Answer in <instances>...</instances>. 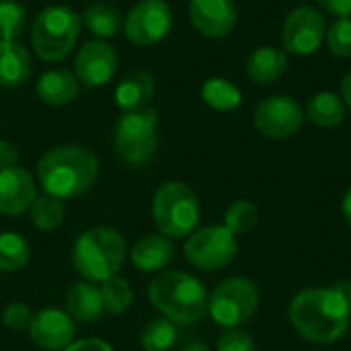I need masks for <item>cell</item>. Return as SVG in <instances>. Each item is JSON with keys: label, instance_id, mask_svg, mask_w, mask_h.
Masks as SVG:
<instances>
[{"label": "cell", "instance_id": "6da1fadb", "mask_svg": "<svg viewBox=\"0 0 351 351\" xmlns=\"http://www.w3.org/2000/svg\"><path fill=\"white\" fill-rule=\"evenodd\" d=\"M290 323L308 341L329 346L341 339L351 323L348 288L302 290L290 302Z\"/></svg>", "mask_w": 351, "mask_h": 351}, {"label": "cell", "instance_id": "7a4b0ae2", "mask_svg": "<svg viewBox=\"0 0 351 351\" xmlns=\"http://www.w3.org/2000/svg\"><path fill=\"white\" fill-rule=\"evenodd\" d=\"M99 158L78 144L49 148L37 160V181L43 193L58 199H74L86 193L99 179Z\"/></svg>", "mask_w": 351, "mask_h": 351}, {"label": "cell", "instance_id": "3957f363", "mask_svg": "<svg viewBox=\"0 0 351 351\" xmlns=\"http://www.w3.org/2000/svg\"><path fill=\"white\" fill-rule=\"evenodd\" d=\"M148 300L175 325H195L208 313V290L191 274L165 269L148 284Z\"/></svg>", "mask_w": 351, "mask_h": 351}, {"label": "cell", "instance_id": "277c9868", "mask_svg": "<svg viewBox=\"0 0 351 351\" xmlns=\"http://www.w3.org/2000/svg\"><path fill=\"white\" fill-rule=\"evenodd\" d=\"M128 253V241L119 230L95 226L76 239L72 247V265L82 280L101 284L119 274Z\"/></svg>", "mask_w": 351, "mask_h": 351}, {"label": "cell", "instance_id": "5b68a950", "mask_svg": "<svg viewBox=\"0 0 351 351\" xmlns=\"http://www.w3.org/2000/svg\"><path fill=\"white\" fill-rule=\"evenodd\" d=\"M152 218L158 232L171 241L185 239L197 230L202 206L195 191L181 181L162 183L152 197Z\"/></svg>", "mask_w": 351, "mask_h": 351}, {"label": "cell", "instance_id": "8992f818", "mask_svg": "<svg viewBox=\"0 0 351 351\" xmlns=\"http://www.w3.org/2000/svg\"><path fill=\"white\" fill-rule=\"evenodd\" d=\"M82 19L80 14L64 4H53L43 8L31 29V43L35 53L43 62L64 60L78 41Z\"/></svg>", "mask_w": 351, "mask_h": 351}, {"label": "cell", "instance_id": "52a82bcc", "mask_svg": "<svg viewBox=\"0 0 351 351\" xmlns=\"http://www.w3.org/2000/svg\"><path fill=\"white\" fill-rule=\"evenodd\" d=\"M158 111L146 107L136 113H121L113 130V146L119 160L130 169L146 167L156 152Z\"/></svg>", "mask_w": 351, "mask_h": 351}, {"label": "cell", "instance_id": "ba28073f", "mask_svg": "<svg viewBox=\"0 0 351 351\" xmlns=\"http://www.w3.org/2000/svg\"><path fill=\"white\" fill-rule=\"evenodd\" d=\"M259 306V290L253 280L232 276L222 280L212 294H208V315L226 329H239L249 323Z\"/></svg>", "mask_w": 351, "mask_h": 351}, {"label": "cell", "instance_id": "9c48e42d", "mask_svg": "<svg viewBox=\"0 0 351 351\" xmlns=\"http://www.w3.org/2000/svg\"><path fill=\"white\" fill-rule=\"evenodd\" d=\"M185 259L202 271H218L230 265L239 253L237 234L224 224L204 226L193 230L185 241Z\"/></svg>", "mask_w": 351, "mask_h": 351}, {"label": "cell", "instance_id": "30bf717a", "mask_svg": "<svg viewBox=\"0 0 351 351\" xmlns=\"http://www.w3.org/2000/svg\"><path fill=\"white\" fill-rule=\"evenodd\" d=\"M173 27V12L165 0H140L125 16L123 31L130 43L150 47L162 41Z\"/></svg>", "mask_w": 351, "mask_h": 351}, {"label": "cell", "instance_id": "8fae6325", "mask_svg": "<svg viewBox=\"0 0 351 351\" xmlns=\"http://www.w3.org/2000/svg\"><path fill=\"white\" fill-rule=\"evenodd\" d=\"M327 35V21L321 10L313 6L294 8L282 25V45L286 53L311 56L315 53Z\"/></svg>", "mask_w": 351, "mask_h": 351}, {"label": "cell", "instance_id": "7c38bea8", "mask_svg": "<svg viewBox=\"0 0 351 351\" xmlns=\"http://www.w3.org/2000/svg\"><path fill=\"white\" fill-rule=\"evenodd\" d=\"M253 121L265 138L286 140L300 132L304 123V109L288 95H274L257 105Z\"/></svg>", "mask_w": 351, "mask_h": 351}, {"label": "cell", "instance_id": "4fadbf2b", "mask_svg": "<svg viewBox=\"0 0 351 351\" xmlns=\"http://www.w3.org/2000/svg\"><path fill=\"white\" fill-rule=\"evenodd\" d=\"M117 66H119V58L113 45L95 39V41H86L78 49L74 60V74L82 86L99 88L113 80Z\"/></svg>", "mask_w": 351, "mask_h": 351}, {"label": "cell", "instance_id": "5bb4252c", "mask_svg": "<svg viewBox=\"0 0 351 351\" xmlns=\"http://www.w3.org/2000/svg\"><path fill=\"white\" fill-rule=\"evenodd\" d=\"M31 341L45 351L66 350L76 339V323L74 319L60 308H41L33 313L29 325Z\"/></svg>", "mask_w": 351, "mask_h": 351}, {"label": "cell", "instance_id": "9a60e30c", "mask_svg": "<svg viewBox=\"0 0 351 351\" xmlns=\"http://www.w3.org/2000/svg\"><path fill=\"white\" fill-rule=\"evenodd\" d=\"M191 25L206 37H226L237 25V6L232 0H189Z\"/></svg>", "mask_w": 351, "mask_h": 351}, {"label": "cell", "instance_id": "2e32d148", "mask_svg": "<svg viewBox=\"0 0 351 351\" xmlns=\"http://www.w3.org/2000/svg\"><path fill=\"white\" fill-rule=\"evenodd\" d=\"M37 197V185L33 175L23 167L0 169V214L21 216L29 212Z\"/></svg>", "mask_w": 351, "mask_h": 351}, {"label": "cell", "instance_id": "e0dca14e", "mask_svg": "<svg viewBox=\"0 0 351 351\" xmlns=\"http://www.w3.org/2000/svg\"><path fill=\"white\" fill-rule=\"evenodd\" d=\"M132 265L142 274H160L175 257V245L171 239L158 234H146L132 245L128 253Z\"/></svg>", "mask_w": 351, "mask_h": 351}, {"label": "cell", "instance_id": "ac0fdd59", "mask_svg": "<svg viewBox=\"0 0 351 351\" xmlns=\"http://www.w3.org/2000/svg\"><path fill=\"white\" fill-rule=\"evenodd\" d=\"M66 313L74 319V323L93 325L105 317V306L101 298L99 284L80 280L66 292Z\"/></svg>", "mask_w": 351, "mask_h": 351}, {"label": "cell", "instance_id": "d6986e66", "mask_svg": "<svg viewBox=\"0 0 351 351\" xmlns=\"http://www.w3.org/2000/svg\"><path fill=\"white\" fill-rule=\"evenodd\" d=\"M154 78L150 72L134 70L115 86V105L121 113H136L150 107L154 99Z\"/></svg>", "mask_w": 351, "mask_h": 351}, {"label": "cell", "instance_id": "ffe728a7", "mask_svg": "<svg viewBox=\"0 0 351 351\" xmlns=\"http://www.w3.org/2000/svg\"><path fill=\"white\" fill-rule=\"evenodd\" d=\"M35 90H37V97L45 105L64 107V105H70L72 101H76V97L80 93V82H78L76 74H72L64 68H53L39 76Z\"/></svg>", "mask_w": 351, "mask_h": 351}, {"label": "cell", "instance_id": "44dd1931", "mask_svg": "<svg viewBox=\"0 0 351 351\" xmlns=\"http://www.w3.org/2000/svg\"><path fill=\"white\" fill-rule=\"evenodd\" d=\"M288 70V53L282 47L263 45L247 60V76L255 84H271Z\"/></svg>", "mask_w": 351, "mask_h": 351}, {"label": "cell", "instance_id": "7402d4cb", "mask_svg": "<svg viewBox=\"0 0 351 351\" xmlns=\"http://www.w3.org/2000/svg\"><path fill=\"white\" fill-rule=\"evenodd\" d=\"M31 74V56L19 41L0 39V86H21Z\"/></svg>", "mask_w": 351, "mask_h": 351}, {"label": "cell", "instance_id": "603a6c76", "mask_svg": "<svg viewBox=\"0 0 351 351\" xmlns=\"http://www.w3.org/2000/svg\"><path fill=\"white\" fill-rule=\"evenodd\" d=\"M304 115L308 117L311 123L319 128H327V130L337 128L346 119V103L335 93L323 90V93H317L306 103Z\"/></svg>", "mask_w": 351, "mask_h": 351}, {"label": "cell", "instance_id": "cb8c5ba5", "mask_svg": "<svg viewBox=\"0 0 351 351\" xmlns=\"http://www.w3.org/2000/svg\"><path fill=\"white\" fill-rule=\"evenodd\" d=\"M31 261L29 241L19 232H0V274H16Z\"/></svg>", "mask_w": 351, "mask_h": 351}, {"label": "cell", "instance_id": "d4e9b609", "mask_svg": "<svg viewBox=\"0 0 351 351\" xmlns=\"http://www.w3.org/2000/svg\"><path fill=\"white\" fill-rule=\"evenodd\" d=\"M29 220L37 230L53 232L66 220V204H64V199L51 197L47 193L37 195L35 202L29 208Z\"/></svg>", "mask_w": 351, "mask_h": 351}, {"label": "cell", "instance_id": "484cf974", "mask_svg": "<svg viewBox=\"0 0 351 351\" xmlns=\"http://www.w3.org/2000/svg\"><path fill=\"white\" fill-rule=\"evenodd\" d=\"M179 331L173 321L158 317L148 321L140 331V346L144 351H169L177 346Z\"/></svg>", "mask_w": 351, "mask_h": 351}, {"label": "cell", "instance_id": "4316f807", "mask_svg": "<svg viewBox=\"0 0 351 351\" xmlns=\"http://www.w3.org/2000/svg\"><path fill=\"white\" fill-rule=\"evenodd\" d=\"M82 23L97 37H113L121 27V12L105 2H97L84 8Z\"/></svg>", "mask_w": 351, "mask_h": 351}, {"label": "cell", "instance_id": "83f0119b", "mask_svg": "<svg viewBox=\"0 0 351 351\" xmlns=\"http://www.w3.org/2000/svg\"><path fill=\"white\" fill-rule=\"evenodd\" d=\"M99 290H101L105 313H109V315H123L134 304L132 284L125 278H121V276H113V278L101 282Z\"/></svg>", "mask_w": 351, "mask_h": 351}, {"label": "cell", "instance_id": "f1b7e54d", "mask_svg": "<svg viewBox=\"0 0 351 351\" xmlns=\"http://www.w3.org/2000/svg\"><path fill=\"white\" fill-rule=\"evenodd\" d=\"M202 97L216 111H232L243 101L241 90L232 82H228L224 78H210V80H206V84L202 86Z\"/></svg>", "mask_w": 351, "mask_h": 351}, {"label": "cell", "instance_id": "f546056e", "mask_svg": "<svg viewBox=\"0 0 351 351\" xmlns=\"http://www.w3.org/2000/svg\"><path fill=\"white\" fill-rule=\"evenodd\" d=\"M27 8L19 0H0V39L16 41L27 31Z\"/></svg>", "mask_w": 351, "mask_h": 351}, {"label": "cell", "instance_id": "4dcf8cb0", "mask_svg": "<svg viewBox=\"0 0 351 351\" xmlns=\"http://www.w3.org/2000/svg\"><path fill=\"white\" fill-rule=\"evenodd\" d=\"M257 220H259V210L249 199H237L224 212V226L232 234H245L253 230Z\"/></svg>", "mask_w": 351, "mask_h": 351}, {"label": "cell", "instance_id": "1f68e13d", "mask_svg": "<svg viewBox=\"0 0 351 351\" xmlns=\"http://www.w3.org/2000/svg\"><path fill=\"white\" fill-rule=\"evenodd\" d=\"M327 47L337 58L351 56V19H337L331 27H327L325 35Z\"/></svg>", "mask_w": 351, "mask_h": 351}, {"label": "cell", "instance_id": "d6a6232c", "mask_svg": "<svg viewBox=\"0 0 351 351\" xmlns=\"http://www.w3.org/2000/svg\"><path fill=\"white\" fill-rule=\"evenodd\" d=\"M31 319H33V313H31V308L25 302H10V304H6L2 315H0L2 325L6 329H10V331H25V329H29Z\"/></svg>", "mask_w": 351, "mask_h": 351}, {"label": "cell", "instance_id": "836d02e7", "mask_svg": "<svg viewBox=\"0 0 351 351\" xmlns=\"http://www.w3.org/2000/svg\"><path fill=\"white\" fill-rule=\"evenodd\" d=\"M216 351H257L253 337L239 329H228L216 343Z\"/></svg>", "mask_w": 351, "mask_h": 351}, {"label": "cell", "instance_id": "e575fe53", "mask_svg": "<svg viewBox=\"0 0 351 351\" xmlns=\"http://www.w3.org/2000/svg\"><path fill=\"white\" fill-rule=\"evenodd\" d=\"M317 4L337 19H351V0H317Z\"/></svg>", "mask_w": 351, "mask_h": 351}, {"label": "cell", "instance_id": "d590c367", "mask_svg": "<svg viewBox=\"0 0 351 351\" xmlns=\"http://www.w3.org/2000/svg\"><path fill=\"white\" fill-rule=\"evenodd\" d=\"M62 351H113V348L103 339L86 337V339H74L66 350Z\"/></svg>", "mask_w": 351, "mask_h": 351}, {"label": "cell", "instance_id": "8d00e7d4", "mask_svg": "<svg viewBox=\"0 0 351 351\" xmlns=\"http://www.w3.org/2000/svg\"><path fill=\"white\" fill-rule=\"evenodd\" d=\"M19 162V146L10 140H0V169L16 167Z\"/></svg>", "mask_w": 351, "mask_h": 351}, {"label": "cell", "instance_id": "74e56055", "mask_svg": "<svg viewBox=\"0 0 351 351\" xmlns=\"http://www.w3.org/2000/svg\"><path fill=\"white\" fill-rule=\"evenodd\" d=\"M341 99L348 107H351V70L341 80Z\"/></svg>", "mask_w": 351, "mask_h": 351}, {"label": "cell", "instance_id": "f35d334b", "mask_svg": "<svg viewBox=\"0 0 351 351\" xmlns=\"http://www.w3.org/2000/svg\"><path fill=\"white\" fill-rule=\"evenodd\" d=\"M341 210H343V218H346L348 226L351 228V187L346 191V195H343V206H341Z\"/></svg>", "mask_w": 351, "mask_h": 351}, {"label": "cell", "instance_id": "ab89813d", "mask_svg": "<svg viewBox=\"0 0 351 351\" xmlns=\"http://www.w3.org/2000/svg\"><path fill=\"white\" fill-rule=\"evenodd\" d=\"M181 351H210V348L204 341H191L189 346L181 348Z\"/></svg>", "mask_w": 351, "mask_h": 351}, {"label": "cell", "instance_id": "60d3db41", "mask_svg": "<svg viewBox=\"0 0 351 351\" xmlns=\"http://www.w3.org/2000/svg\"><path fill=\"white\" fill-rule=\"evenodd\" d=\"M348 300H350V306H351V284L348 286Z\"/></svg>", "mask_w": 351, "mask_h": 351}]
</instances>
